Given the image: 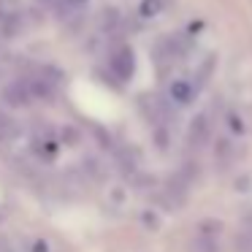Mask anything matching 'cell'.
Returning a JSON list of instances; mask_svg holds the SVG:
<instances>
[{
	"label": "cell",
	"instance_id": "6",
	"mask_svg": "<svg viewBox=\"0 0 252 252\" xmlns=\"http://www.w3.org/2000/svg\"><path fill=\"white\" fill-rule=\"evenodd\" d=\"M63 0H38V6H46V8H52V6H60Z\"/></svg>",
	"mask_w": 252,
	"mask_h": 252
},
{
	"label": "cell",
	"instance_id": "4",
	"mask_svg": "<svg viewBox=\"0 0 252 252\" xmlns=\"http://www.w3.org/2000/svg\"><path fill=\"white\" fill-rule=\"evenodd\" d=\"M192 98H195V87H192L190 82L179 79V82L171 84V100H174L176 106H187V103H192Z\"/></svg>",
	"mask_w": 252,
	"mask_h": 252
},
{
	"label": "cell",
	"instance_id": "3",
	"mask_svg": "<svg viewBox=\"0 0 252 252\" xmlns=\"http://www.w3.org/2000/svg\"><path fill=\"white\" fill-rule=\"evenodd\" d=\"M6 100L11 106H25L33 100V93H30L28 82H14L11 87H6Z\"/></svg>",
	"mask_w": 252,
	"mask_h": 252
},
{
	"label": "cell",
	"instance_id": "2",
	"mask_svg": "<svg viewBox=\"0 0 252 252\" xmlns=\"http://www.w3.org/2000/svg\"><path fill=\"white\" fill-rule=\"evenodd\" d=\"M187 141H190V147H203V144L209 141V136H212V122H209L206 114H198L195 120L190 122V130H187Z\"/></svg>",
	"mask_w": 252,
	"mask_h": 252
},
{
	"label": "cell",
	"instance_id": "7",
	"mask_svg": "<svg viewBox=\"0 0 252 252\" xmlns=\"http://www.w3.org/2000/svg\"><path fill=\"white\" fill-rule=\"evenodd\" d=\"M0 220H3V209H0Z\"/></svg>",
	"mask_w": 252,
	"mask_h": 252
},
{
	"label": "cell",
	"instance_id": "5",
	"mask_svg": "<svg viewBox=\"0 0 252 252\" xmlns=\"http://www.w3.org/2000/svg\"><path fill=\"white\" fill-rule=\"evenodd\" d=\"M160 8H163V3H160V0H144L141 14H144V17H155V14H160Z\"/></svg>",
	"mask_w": 252,
	"mask_h": 252
},
{
	"label": "cell",
	"instance_id": "1",
	"mask_svg": "<svg viewBox=\"0 0 252 252\" xmlns=\"http://www.w3.org/2000/svg\"><path fill=\"white\" fill-rule=\"evenodd\" d=\"M111 68H114V73L122 82H127L133 76V71H136V57H133V52L127 46H120L114 52V57H111Z\"/></svg>",
	"mask_w": 252,
	"mask_h": 252
}]
</instances>
